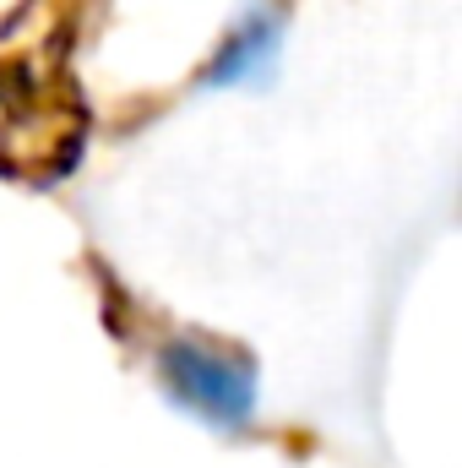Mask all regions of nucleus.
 Masks as SVG:
<instances>
[{
    "label": "nucleus",
    "mask_w": 462,
    "mask_h": 468,
    "mask_svg": "<svg viewBox=\"0 0 462 468\" xmlns=\"http://www.w3.org/2000/svg\"><path fill=\"white\" fill-rule=\"evenodd\" d=\"M283 49V16L278 11H245L234 22V33L213 49V60L202 66V88H239V82H261L272 71Z\"/></svg>",
    "instance_id": "obj_2"
},
{
    "label": "nucleus",
    "mask_w": 462,
    "mask_h": 468,
    "mask_svg": "<svg viewBox=\"0 0 462 468\" xmlns=\"http://www.w3.org/2000/svg\"><path fill=\"white\" fill-rule=\"evenodd\" d=\"M158 376L169 381V392L185 409H196V414H207L218 425L250 420L256 370L239 354H213V349H202V344H169V349L158 354Z\"/></svg>",
    "instance_id": "obj_1"
}]
</instances>
